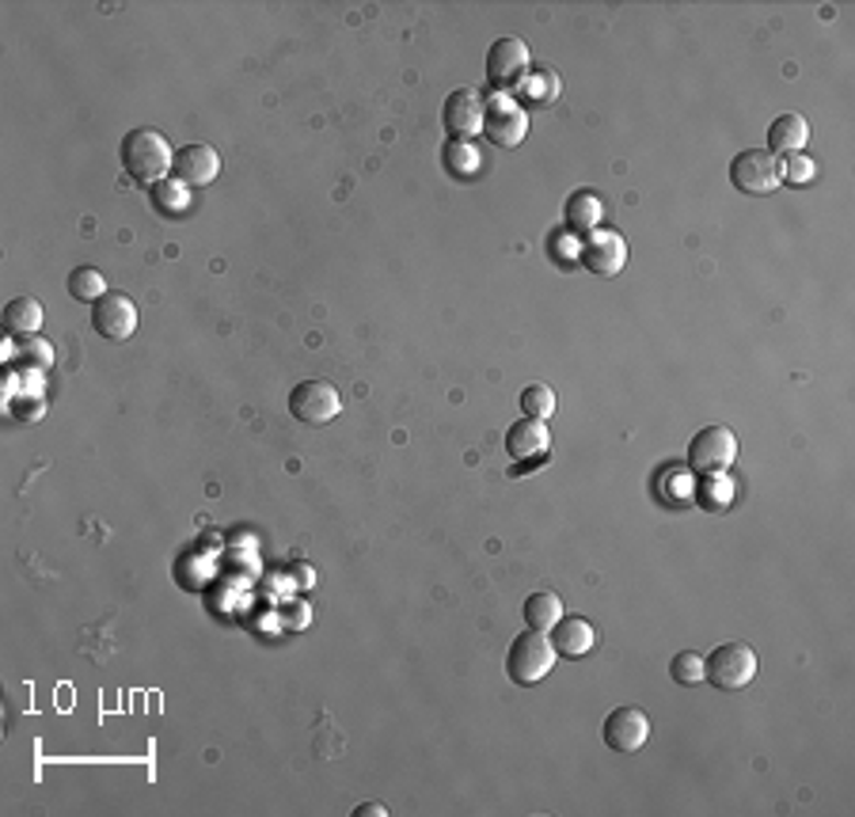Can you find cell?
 <instances>
[{"label": "cell", "mask_w": 855, "mask_h": 817, "mask_svg": "<svg viewBox=\"0 0 855 817\" xmlns=\"http://www.w3.org/2000/svg\"><path fill=\"white\" fill-rule=\"evenodd\" d=\"M171 164H176V153H171L168 137L160 130H148V126L130 130L126 142H122V168L141 187L164 183L171 176Z\"/></svg>", "instance_id": "1"}, {"label": "cell", "mask_w": 855, "mask_h": 817, "mask_svg": "<svg viewBox=\"0 0 855 817\" xmlns=\"http://www.w3.org/2000/svg\"><path fill=\"white\" fill-rule=\"evenodd\" d=\"M555 647L544 631H521L518 639L510 642V654H506V673H510L513 684H536L552 673L555 665Z\"/></svg>", "instance_id": "2"}, {"label": "cell", "mask_w": 855, "mask_h": 817, "mask_svg": "<svg viewBox=\"0 0 855 817\" xmlns=\"http://www.w3.org/2000/svg\"><path fill=\"white\" fill-rule=\"evenodd\" d=\"M533 77V54L521 38H495L487 49V80L495 85V92L513 96L518 88H525V80Z\"/></svg>", "instance_id": "3"}, {"label": "cell", "mask_w": 855, "mask_h": 817, "mask_svg": "<svg viewBox=\"0 0 855 817\" xmlns=\"http://www.w3.org/2000/svg\"><path fill=\"white\" fill-rule=\"evenodd\" d=\"M703 665H708V681L722 692L745 689L757 676V654H753L749 642H722L703 658Z\"/></svg>", "instance_id": "4"}, {"label": "cell", "mask_w": 855, "mask_h": 817, "mask_svg": "<svg viewBox=\"0 0 855 817\" xmlns=\"http://www.w3.org/2000/svg\"><path fill=\"white\" fill-rule=\"evenodd\" d=\"M737 457V437L726 426H703L700 434L688 441V468L696 475H722L734 468Z\"/></svg>", "instance_id": "5"}, {"label": "cell", "mask_w": 855, "mask_h": 817, "mask_svg": "<svg viewBox=\"0 0 855 817\" xmlns=\"http://www.w3.org/2000/svg\"><path fill=\"white\" fill-rule=\"evenodd\" d=\"M730 183L749 198L771 194L779 183H784L779 156H771L768 148H745V153H737L734 164H730Z\"/></svg>", "instance_id": "6"}, {"label": "cell", "mask_w": 855, "mask_h": 817, "mask_svg": "<svg viewBox=\"0 0 855 817\" xmlns=\"http://www.w3.org/2000/svg\"><path fill=\"white\" fill-rule=\"evenodd\" d=\"M484 134L502 148H518L529 134V111L506 92L484 99Z\"/></svg>", "instance_id": "7"}, {"label": "cell", "mask_w": 855, "mask_h": 817, "mask_svg": "<svg viewBox=\"0 0 855 817\" xmlns=\"http://www.w3.org/2000/svg\"><path fill=\"white\" fill-rule=\"evenodd\" d=\"M338 411H343V400L331 381H301L289 392V415L304 426H327L331 418H338Z\"/></svg>", "instance_id": "8"}, {"label": "cell", "mask_w": 855, "mask_h": 817, "mask_svg": "<svg viewBox=\"0 0 855 817\" xmlns=\"http://www.w3.org/2000/svg\"><path fill=\"white\" fill-rule=\"evenodd\" d=\"M578 262L597 278H612L628 267V240L617 228H593L589 236H582L578 247Z\"/></svg>", "instance_id": "9"}, {"label": "cell", "mask_w": 855, "mask_h": 817, "mask_svg": "<svg viewBox=\"0 0 855 817\" xmlns=\"http://www.w3.org/2000/svg\"><path fill=\"white\" fill-rule=\"evenodd\" d=\"M442 126L449 142H471L484 134V96L476 88H456L442 107Z\"/></svg>", "instance_id": "10"}, {"label": "cell", "mask_w": 855, "mask_h": 817, "mask_svg": "<svg viewBox=\"0 0 855 817\" xmlns=\"http://www.w3.org/2000/svg\"><path fill=\"white\" fill-rule=\"evenodd\" d=\"M91 327L111 343H122L137 332V304L126 293H107L91 304Z\"/></svg>", "instance_id": "11"}, {"label": "cell", "mask_w": 855, "mask_h": 817, "mask_svg": "<svg viewBox=\"0 0 855 817\" xmlns=\"http://www.w3.org/2000/svg\"><path fill=\"white\" fill-rule=\"evenodd\" d=\"M604 746L617 749V753H639L651 738V719L639 707H617V712L604 715Z\"/></svg>", "instance_id": "12"}, {"label": "cell", "mask_w": 855, "mask_h": 817, "mask_svg": "<svg viewBox=\"0 0 855 817\" xmlns=\"http://www.w3.org/2000/svg\"><path fill=\"white\" fill-rule=\"evenodd\" d=\"M221 171V156L210 145H182L171 164V179H179L182 187H210Z\"/></svg>", "instance_id": "13"}, {"label": "cell", "mask_w": 855, "mask_h": 817, "mask_svg": "<svg viewBox=\"0 0 855 817\" xmlns=\"http://www.w3.org/2000/svg\"><path fill=\"white\" fill-rule=\"evenodd\" d=\"M547 445H552V434H547V426L541 423V418H518V423L510 426V434H506V449H510L513 460H541L547 452Z\"/></svg>", "instance_id": "14"}, {"label": "cell", "mask_w": 855, "mask_h": 817, "mask_svg": "<svg viewBox=\"0 0 855 817\" xmlns=\"http://www.w3.org/2000/svg\"><path fill=\"white\" fill-rule=\"evenodd\" d=\"M807 142H810V122L795 111L779 114V119L768 126V153L771 156H795V153L807 148Z\"/></svg>", "instance_id": "15"}, {"label": "cell", "mask_w": 855, "mask_h": 817, "mask_svg": "<svg viewBox=\"0 0 855 817\" xmlns=\"http://www.w3.org/2000/svg\"><path fill=\"white\" fill-rule=\"evenodd\" d=\"M593 642H597V631H593V624L582 620V616H570V620L563 616V620L552 627V647L559 658H582L593 650Z\"/></svg>", "instance_id": "16"}, {"label": "cell", "mask_w": 855, "mask_h": 817, "mask_svg": "<svg viewBox=\"0 0 855 817\" xmlns=\"http://www.w3.org/2000/svg\"><path fill=\"white\" fill-rule=\"evenodd\" d=\"M604 205L593 191H575L563 205V225H567L570 236H589L593 228H601Z\"/></svg>", "instance_id": "17"}, {"label": "cell", "mask_w": 855, "mask_h": 817, "mask_svg": "<svg viewBox=\"0 0 855 817\" xmlns=\"http://www.w3.org/2000/svg\"><path fill=\"white\" fill-rule=\"evenodd\" d=\"M0 320H4V332L15 338L38 335V327H43V304H38L35 296H15V301L4 304Z\"/></svg>", "instance_id": "18"}, {"label": "cell", "mask_w": 855, "mask_h": 817, "mask_svg": "<svg viewBox=\"0 0 855 817\" xmlns=\"http://www.w3.org/2000/svg\"><path fill=\"white\" fill-rule=\"evenodd\" d=\"M521 616H525V624L533 627V631H552V627L563 620L559 593H533V597L525 601V608H521Z\"/></svg>", "instance_id": "19"}, {"label": "cell", "mask_w": 855, "mask_h": 817, "mask_svg": "<svg viewBox=\"0 0 855 817\" xmlns=\"http://www.w3.org/2000/svg\"><path fill=\"white\" fill-rule=\"evenodd\" d=\"M442 164L453 179H468L479 171V148L471 142H445L442 148Z\"/></svg>", "instance_id": "20"}, {"label": "cell", "mask_w": 855, "mask_h": 817, "mask_svg": "<svg viewBox=\"0 0 855 817\" xmlns=\"http://www.w3.org/2000/svg\"><path fill=\"white\" fill-rule=\"evenodd\" d=\"M65 286H69V296H73V301H88V304H96L99 296L111 293V289H107V282H103V275H99L96 267H77Z\"/></svg>", "instance_id": "21"}, {"label": "cell", "mask_w": 855, "mask_h": 817, "mask_svg": "<svg viewBox=\"0 0 855 817\" xmlns=\"http://www.w3.org/2000/svg\"><path fill=\"white\" fill-rule=\"evenodd\" d=\"M12 350H15V361H20V366H27V369L35 366L38 373H46V369L54 366V346L38 335H23Z\"/></svg>", "instance_id": "22"}, {"label": "cell", "mask_w": 855, "mask_h": 817, "mask_svg": "<svg viewBox=\"0 0 855 817\" xmlns=\"http://www.w3.org/2000/svg\"><path fill=\"white\" fill-rule=\"evenodd\" d=\"M521 415L525 418H552L555 415V392L547 384H529L521 392Z\"/></svg>", "instance_id": "23"}, {"label": "cell", "mask_w": 855, "mask_h": 817, "mask_svg": "<svg viewBox=\"0 0 855 817\" xmlns=\"http://www.w3.org/2000/svg\"><path fill=\"white\" fill-rule=\"evenodd\" d=\"M669 676H674L677 684H703V681H708V665H703V654H696V650H680L674 662H669Z\"/></svg>", "instance_id": "24"}, {"label": "cell", "mask_w": 855, "mask_h": 817, "mask_svg": "<svg viewBox=\"0 0 855 817\" xmlns=\"http://www.w3.org/2000/svg\"><path fill=\"white\" fill-rule=\"evenodd\" d=\"M700 506L708 510H726L734 502V486H730L726 472L722 475H700Z\"/></svg>", "instance_id": "25"}, {"label": "cell", "mask_w": 855, "mask_h": 817, "mask_svg": "<svg viewBox=\"0 0 855 817\" xmlns=\"http://www.w3.org/2000/svg\"><path fill=\"white\" fill-rule=\"evenodd\" d=\"M187 187L179 183V179H164V183L153 187V202L160 205L164 213H182L187 210Z\"/></svg>", "instance_id": "26"}, {"label": "cell", "mask_w": 855, "mask_h": 817, "mask_svg": "<svg viewBox=\"0 0 855 817\" xmlns=\"http://www.w3.org/2000/svg\"><path fill=\"white\" fill-rule=\"evenodd\" d=\"M533 103H552L555 96H559V77H555L552 69L547 72H533V77L525 80V88H521Z\"/></svg>", "instance_id": "27"}, {"label": "cell", "mask_w": 855, "mask_h": 817, "mask_svg": "<svg viewBox=\"0 0 855 817\" xmlns=\"http://www.w3.org/2000/svg\"><path fill=\"white\" fill-rule=\"evenodd\" d=\"M779 171H784V179H791V183H810V179H813V164L802 153L779 160Z\"/></svg>", "instance_id": "28"}, {"label": "cell", "mask_w": 855, "mask_h": 817, "mask_svg": "<svg viewBox=\"0 0 855 817\" xmlns=\"http://www.w3.org/2000/svg\"><path fill=\"white\" fill-rule=\"evenodd\" d=\"M354 817H388V810L380 803H362L358 810H354Z\"/></svg>", "instance_id": "29"}]
</instances>
